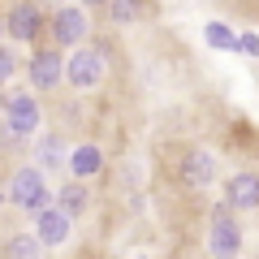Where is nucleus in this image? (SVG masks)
Returning a JSON list of instances; mask_svg holds the SVG:
<instances>
[{"mask_svg": "<svg viewBox=\"0 0 259 259\" xmlns=\"http://www.w3.org/2000/svg\"><path fill=\"white\" fill-rule=\"evenodd\" d=\"M35 134H44V100L30 87L5 91V112H0V143L5 147H22Z\"/></svg>", "mask_w": 259, "mask_h": 259, "instance_id": "f257e3e1", "label": "nucleus"}, {"mask_svg": "<svg viewBox=\"0 0 259 259\" xmlns=\"http://www.w3.org/2000/svg\"><path fill=\"white\" fill-rule=\"evenodd\" d=\"M5 199H9L13 212H22V216H39L44 207L56 203V190L48 186V173H44L39 164L18 160V164L9 168V177H5Z\"/></svg>", "mask_w": 259, "mask_h": 259, "instance_id": "f03ea898", "label": "nucleus"}, {"mask_svg": "<svg viewBox=\"0 0 259 259\" xmlns=\"http://www.w3.org/2000/svg\"><path fill=\"white\" fill-rule=\"evenodd\" d=\"M104 78H108V48L104 44H91V39H87L82 48L65 52V87L91 95V91L104 87Z\"/></svg>", "mask_w": 259, "mask_h": 259, "instance_id": "7ed1b4c3", "label": "nucleus"}, {"mask_svg": "<svg viewBox=\"0 0 259 259\" xmlns=\"http://www.w3.org/2000/svg\"><path fill=\"white\" fill-rule=\"evenodd\" d=\"M242 246H246V229H242L238 212L225 199H216L212 212H207V255L212 259H238Z\"/></svg>", "mask_w": 259, "mask_h": 259, "instance_id": "20e7f679", "label": "nucleus"}, {"mask_svg": "<svg viewBox=\"0 0 259 259\" xmlns=\"http://www.w3.org/2000/svg\"><path fill=\"white\" fill-rule=\"evenodd\" d=\"M91 39V9L87 5H56L48 13V44L61 52H74Z\"/></svg>", "mask_w": 259, "mask_h": 259, "instance_id": "39448f33", "label": "nucleus"}, {"mask_svg": "<svg viewBox=\"0 0 259 259\" xmlns=\"http://www.w3.org/2000/svg\"><path fill=\"white\" fill-rule=\"evenodd\" d=\"M26 87L35 95H56L65 87V52L52 44H35L26 56Z\"/></svg>", "mask_w": 259, "mask_h": 259, "instance_id": "423d86ee", "label": "nucleus"}, {"mask_svg": "<svg viewBox=\"0 0 259 259\" xmlns=\"http://www.w3.org/2000/svg\"><path fill=\"white\" fill-rule=\"evenodd\" d=\"M0 18H5V35L22 48H35L48 39V9L35 5V0H13Z\"/></svg>", "mask_w": 259, "mask_h": 259, "instance_id": "0eeeda50", "label": "nucleus"}, {"mask_svg": "<svg viewBox=\"0 0 259 259\" xmlns=\"http://www.w3.org/2000/svg\"><path fill=\"white\" fill-rule=\"evenodd\" d=\"M173 173H177V182H182V190H190V194H203L207 186L216 182L221 164H216V156H212V151H203V147H186L182 156H177Z\"/></svg>", "mask_w": 259, "mask_h": 259, "instance_id": "6e6552de", "label": "nucleus"}, {"mask_svg": "<svg viewBox=\"0 0 259 259\" xmlns=\"http://www.w3.org/2000/svg\"><path fill=\"white\" fill-rule=\"evenodd\" d=\"M65 173L78 177V182H95V177L108 173V151H104V143L95 139H82L69 147V164H65Z\"/></svg>", "mask_w": 259, "mask_h": 259, "instance_id": "1a4fd4ad", "label": "nucleus"}, {"mask_svg": "<svg viewBox=\"0 0 259 259\" xmlns=\"http://www.w3.org/2000/svg\"><path fill=\"white\" fill-rule=\"evenodd\" d=\"M30 164H39L44 173H61L69 164V139L65 130H44L30 139Z\"/></svg>", "mask_w": 259, "mask_h": 259, "instance_id": "9d476101", "label": "nucleus"}, {"mask_svg": "<svg viewBox=\"0 0 259 259\" xmlns=\"http://www.w3.org/2000/svg\"><path fill=\"white\" fill-rule=\"evenodd\" d=\"M30 229H35V238L44 242V250H61V246H69L74 242V216H65L61 207H44L39 216H30Z\"/></svg>", "mask_w": 259, "mask_h": 259, "instance_id": "9b49d317", "label": "nucleus"}, {"mask_svg": "<svg viewBox=\"0 0 259 259\" xmlns=\"http://www.w3.org/2000/svg\"><path fill=\"white\" fill-rule=\"evenodd\" d=\"M225 203H229L238 216L259 212V173L255 168H238V173L225 177Z\"/></svg>", "mask_w": 259, "mask_h": 259, "instance_id": "f8f14e48", "label": "nucleus"}, {"mask_svg": "<svg viewBox=\"0 0 259 259\" xmlns=\"http://www.w3.org/2000/svg\"><path fill=\"white\" fill-rule=\"evenodd\" d=\"M56 207H61L65 216L82 221V216L95 207V190H91V182H78V177L61 182V190H56Z\"/></svg>", "mask_w": 259, "mask_h": 259, "instance_id": "ddd939ff", "label": "nucleus"}, {"mask_svg": "<svg viewBox=\"0 0 259 259\" xmlns=\"http://www.w3.org/2000/svg\"><path fill=\"white\" fill-rule=\"evenodd\" d=\"M44 242L35 238V229H13L9 238L0 242V259H44Z\"/></svg>", "mask_w": 259, "mask_h": 259, "instance_id": "4468645a", "label": "nucleus"}, {"mask_svg": "<svg viewBox=\"0 0 259 259\" xmlns=\"http://www.w3.org/2000/svg\"><path fill=\"white\" fill-rule=\"evenodd\" d=\"M108 22L117 30H130V26H139L143 18H147V0H108Z\"/></svg>", "mask_w": 259, "mask_h": 259, "instance_id": "2eb2a0df", "label": "nucleus"}, {"mask_svg": "<svg viewBox=\"0 0 259 259\" xmlns=\"http://www.w3.org/2000/svg\"><path fill=\"white\" fill-rule=\"evenodd\" d=\"M203 39H207V48H216V52H238V30L229 26L225 18H212L203 26Z\"/></svg>", "mask_w": 259, "mask_h": 259, "instance_id": "dca6fc26", "label": "nucleus"}, {"mask_svg": "<svg viewBox=\"0 0 259 259\" xmlns=\"http://www.w3.org/2000/svg\"><path fill=\"white\" fill-rule=\"evenodd\" d=\"M18 69H22L18 52H13V48H5V44H0V91H5V87H9L13 78H18Z\"/></svg>", "mask_w": 259, "mask_h": 259, "instance_id": "f3484780", "label": "nucleus"}, {"mask_svg": "<svg viewBox=\"0 0 259 259\" xmlns=\"http://www.w3.org/2000/svg\"><path fill=\"white\" fill-rule=\"evenodd\" d=\"M238 52H246V56H259V35H238Z\"/></svg>", "mask_w": 259, "mask_h": 259, "instance_id": "a211bd4d", "label": "nucleus"}, {"mask_svg": "<svg viewBox=\"0 0 259 259\" xmlns=\"http://www.w3.org/2000/svg\"><path fill=\"white\" fill-rule=\"evenodd\" d=\"M87 9H108V0H82Z\"/></svg>", "mask_w": 259, "mask_h": 259, "instance_id": "6ab92c4d", "label": "nucleus"}, {"mask_svg": "<svg viewBox=\"0 0 259 259\" xmlns=\"http://www.w3.org/2000/svg\"><path fill=\"white\" fill-rule=\"evenodd\" d=\"M9 212V199H5V182H0V216Z\"/></svg>", "mask_w": 259, "mask_h": 259, "instance_id": "aec40b11", "label": "nucleus"}, {"mask_svg": "<svg viewBox=\"0 0 259 259\" xmlns=\"http://www.w3.org/2000/svg\"><path fill=\"white\" fill-rule=\"evenodd\" d=\"M35 5H52V9H56V5H61V0H35Z\"/></svg>", "mask_w": 259, "mask_h": 259, "instance_id": "412c9836", "label": "nucleus"}, {"mask_svg": "<svg viewBox=\"0 0 259 259\" xmlns=\"http://www.w3.org/2000/svg\"><path fill=\"white\" fill-rule=\"evenodd\" d=\"M0 112H5V91H0Z\"/></svg>", "mask_w": 259, "mask_h": 259, "instance_id": "4be33fe9", "label": "nucleus"}, {"mask_svg": "<svg viewBox=\"0 0 259 259\" xmlns=\"http://www.w3.org/2000/svg\"><path fill=\"white\" fill-rule=\"evenodd\" d=\"M0 35H5V18H0Z\"/></svg>", "mask_w": 259, "mask_h": 259, "instance_id": "5701e85b", "label": "nucleus"}]
</instances>
